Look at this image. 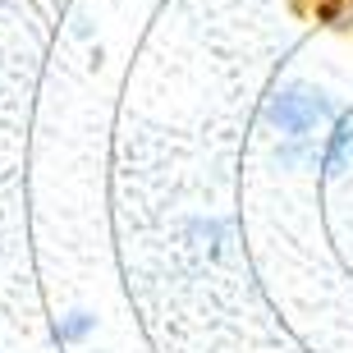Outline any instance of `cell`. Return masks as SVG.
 <instances>
[{"mask_svg":"<svg viewBox=\"0 0 353 353\" xmlns=\"http://www.w3.org/2000/svg\"><path fill=\"white\" fill-rule=\"evenodd\" d=\"M271 124L280 129L289 152H299V147H312L335 124V110L312 88H285V92H275V101H271Z\"/></svg>","mask_w":353,"mask_h":353,"instance_id":"1","label":"cell"}]
</instances>
